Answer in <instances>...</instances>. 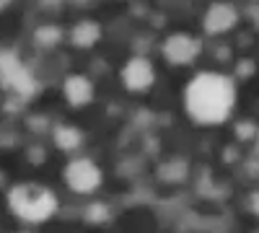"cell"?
<instances>
[{
    "label": "cell",
    "mask_w": 259,
    "mask_h": 233,
    "mask_svg": "<svg viewBox=\"0 0 259 233\" xmlns=\"http://www.w3.org/2000/svg\"><path fill=\"white\" fill-rule=\"evenodd\" d=\"M197 52H200V41L192 39L189 34H174V36H168V41L163 44V55L171 62H177V65L192 62L197 57Z\"/></svg>",
    "instance_id": "obj_4"
},
{
    "label": "cell",
    "mask_w": 259,
    "mask_h": 233,
    "mask_svg": "<svg viewBox=\"0 0 259 233\" xmlns=\"http://www.w3.org/2000/svg\"><path fill=\"white\" fill-rule=\"evenodd\" d=\"M96 39H99V26L91 24V21H83V24L75 26V31H73V41L78 47H91Z\"/></svg>",
    "instance_id": "obj_9"
},
{
    "label": "cell",
    "mask_w": 259,
    "mask_h": 233,
    "mask_svg": "<svg viewBox=\"0 0 259 233\" xmlns=\"http://www.w3.org/2000/svg\"><path fill=\"white\" fill-rule=\"evenodd\" d=\"M236 24V11L226 3H215L207 16H205V29L210 34H221V31H228L231 26Z\"/></svg>",
    "instance_id": "obj_7"
},
{
    "label": "cell",
    "mask_w": 259,
    "mask_h": 233,
    "mask_svg": "<svg viewBox=\"0 0 259 233\" xmlns=\"http://www.w3.org/2000/svg\"><path fill=\"white\" fill-rule=\"evenodd\" d=\"M122 78H124L130 91H145V88H150V83H153V68H150L148 60L135 57V60L127 62Z\"/></svg>",
    "instance_id": "obj_5"
},
{
    "label": "cell",
    "mask_w": 259,
    "mask_h": 233,
    "mask_svg": "<svg viewBox=\"0 0 259 233\" xmlns=\"http://www.w3.org/2000/svg\"><path fill=\"white\" fill-rule=\"evenodd\" d=\"M8 202H11L13 213L18 218L29 220V223L47 220L55 213V207H57L55 195L50 192V189L39 187V184H21V187H16L11 192V197H8Z\"/></svg>",
    "instance_id": "obj_2"
},
{
    "label": "cell",
    "mask_w": 259,
    "mask_h": 233,
    "mask_svg": "<svg viewBox=\"0 0 259 233\" xmlns=\"http://www.w3.org/2000/svg\"><path fill=\"white\" fill-rule=\"evenodd\" d=\"M233 101H236L233 83L228 78L218 75V73H202V75L194 78L187 88L189 114L197 122H205V124L223 122L233 109Z\"/></svg>",
    "instance_id": "obj_1"
},
{
    "label": "cell",
    "mask_w": 259,
    "mask_h": 233,
    "mask_svg": "<svg viewBox=\"0 0 259 233\" xmlns=\"http://www.w3.org/2000/svg\"><path fill=\"white\" fill-rule=\"evenodd\" d=\"M55 140H57L60 148L70 151V148H78V145H80V132L73 130V127H60V130L55 132Z\"/></svg>",
    "instance_id": "obj_10"
},
{
    "label": "cell",
    "mask_w": 259,
    "mask_h": 233,
    "mask_svg": "<svg viewBox=\"0 0 259 233\" xmlns=\"http://www.w3.org/2000/svg\"><path fill=\"white\" fill-rule=\"evenodd\" d=\"M65 96H68V101L75 104V107H83V104L91 101L94 88L83 75H70L68 80H65Z\"/></svg>",
    "instance_id": "obj_8"
},
{
    "label": "cell",
    "mask_w": 259,
    "mask_h": 233,
    "mask_svg": "<svg viewBox=\"0 0 259 233\" xmlns=\"http://www.w3.org/2000/svg\"><path fill=\"white\" fill-rule=\"evenodd\" d=\"M57 36H60V31H57V29H41V31L36 34V39L41 41V44H55Z\"/></svg>",
    "instance_id": "obj_11"
},
{
    "label": "cell",
    "mask_w": 259,
    "mask_h": 233,
    "mask_svg": "<svg viewBox=\"0 0 259 233\" xmlns=\"http://www.w3.org/2000/svg\"><path fill=\"white\" fill-rule=\"evenodd\" d=\"M65 179H68L70 189H75V192L85 195V192H94V189L99 187V181H101V171H99V168H96L91 161L80 158V161H73V163L68 166V171H65Z\"/></svg>",
    "instance_id": "obj_3"
},
{
    "label": "cell",
    "mask_w": 259,
    "mask_h": 233,
    "mask_svg": "<svg viewBox=\"0 0 259 233\" xmlns=\"http://www.w3.org/2000/svg\"><path fill=\"white\" fill-rule=\"evenodd\" d=\"M0 73H3V78L11 83L13 88H18L21 94H29L34 88V80L29 78V73L21 68L13 57H8V55L0 57Z\"/></svg>",
    "instance_id": "obj_6"
}]
</instances>
